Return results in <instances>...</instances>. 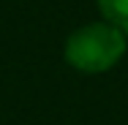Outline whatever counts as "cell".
<instances>
[{"label":"cell","instance_id":"1","mask_svg":"<svg viewBox=\"0 0 128 125\" xmlns=\"http://www.w3.org/2000/svg\"><path fill=\"white\" fill-rule=\"evenodd\" d=\"M126 49V38L123 30L114 25H90L76 30L68 44H66V60L84 74H101L106 68H112Z\"/></svg>","mask_w":128,"mask_h":125},{"label":"cell","instance_id":"2","mask_svg":"<svg viewBox=\"0 0 128 125\" xmlns=\"http://www.w3.org/2000/svg\"><path fill=\"white\" fill-rule=\"evenodd\" d=\"M98 3L109 25H114L117 30H128V0H98Z\"/></svg>","mask_w":128,"mask_h":125}]
</instances>
